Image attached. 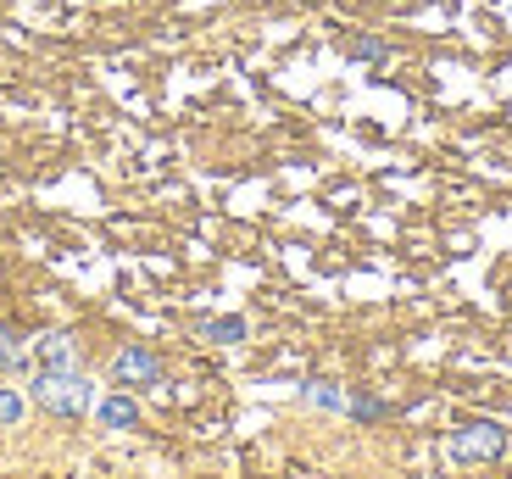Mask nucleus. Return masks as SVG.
<instances>
[{
    "label": "nucleus",
    "instance_id": "nucleus-1",
    "mask_svg": "<svg viewBox=\"0 0 512 479\" xmlns=\"http://www.w3.org/2000/svg\"><path fill=\"white\" fill-rule=\"evenodd\" d=\"M34 402L56 418H84L95 407V385L78 368H62V374H39L34 379Z\"/></svg>",
    "mask_w": 512,
    "mask_h": 479
},
{
    "label": "nucleus",
    "instance_id": "nucleus-2",
    "mask_svg": "<svg viewBox=\"0 0 512 479\" xmlns=\"http://www.w3.org/2000/svg\"><path fill=\"white\" fill-rule=\"evenodd\" d=\"M501 452H507V429L485 424V418H479V424H462L457 435H451V457H457V463H490V457H501Z\"/></svg>",
    "mask_w": 512,
    "mask_h": 479
},
{
    "label": "nucleus",
    "instance_id": "nucleus-3",
    "mask_svg": "<svg viewBox=\"0 0 512 479\" xmlns=\"http://www.w3.org/2000/svg\"><path fill=\"white\" fill-rule=\"evenodd\" d=\"M112 379L117 385H156V379H162V363H156L145 346H128V351H117Z\"/></svg>",
    "mask_w": 512,
    "mask_h": 479
},
{
    "label": "nucleus",
    "instance_id": "nucleus-4",
    "mask_svg": "<svg viewBox=\"0 0 512 479\" xmlns=\"http://www.w3.org/2000/svg\"><path fill=\"white\" fill-rule=\"evenodd\" d=\"M95 418H101V429H134L140 407H134V396H106V402H95Z\"/></svg>",
    "mask_w": 512,
    "mask_h": 479
},
{
    "label": "nucleus",
    "instance_id": "nucleus-5",
    "mask_svg": "<svg viewBox=\"0 0 512 479\" xmlns=\"http://www.w3.org/2000/svg\"><path fill=\"white\" fill-rule=\"evenodd\" d=\"M73 368V340L67 335H45L39 340V374H62Z\"/></svg>",
    "mask_w": 512,
    "mask_h": 479
},
{
    "label": "nucleus",
    "instance_id": "nucleus-6",
    "mask_svg": "<svg viewBox=\"0 0 512 479\" xmlns=\"http://www.w3.org/2000/svg\"><path fill=\"white\" fill-rule=\"evenodd\" d=\"M206 340H218V346H234V340H245V318H212V324H201Z\"/></svg>",
    "mask_w": 512,
    "mask_h": 479
},
{
    "label": "nucleus",
    "instance_id": "nucleus-7",
    "mask_svg": "<svg viewBox=\"0 0 512 479\" xmlns=\"http://www.w3.org/2000/svg\"><path fill=\"white\" fill-rule=\"evenodd\" d=\"M23 413H28V402L17 396V390L0 385V429H17V424H23Z\"/></svg>",
    "mask_w": 512,
    "mask_h": 479
},
{
    "label": "nucleus",
    "instance_id": "nucleus-8",
    "mask_svg": "<svg viewBox=\"0 0 512 479\" xmlns=\"http://www.w3.org/2000/svg\"><path fill=\"white\" fill-rule=\"evenodd\" d=\"M307 402L312 407H329V413H334V407H346V396H340L329 379H318V385H307Z\"/></svg>",
    "mask_w": 512,
    "mask_h": 479
},
{
    "label": "nucleus",
    "instance_id": "nucleus-9",
    "mask_svg": "<svg viewBox=\"0 0 512 479\" xmlns=\"http://www.w3.org/2000/svg\"><path fill=\"white\" fill-rule=\"evenodd\" d=\"M351 56H357V62H379L384 45H379V39H351Z\"/></svg>",
    "mask_w": 512,
    "mask_h": 479
},
{
    "label": "nucleus",
    "instance_id": "nucleus-10",
    "mask_svg": "<svg viewBox=\"0 0 512 479\" xmlns=\"http://www.w3.org/2000/svg\"><path fill=\"white\" fill-rule=\"evenodd\" d=\"M23 363V351L12 346V335H0V368H17Z\"/></svg>",
    "mask_w": 512,
    "mask_h": 479
},
{
    "label": "nucleus",
    "instance_id": "nucleus-11",
    "mask_svg": "<svg viewBox=\"0 0 512 479\" xmlns=\"http://www.w3.org/2000/svg\"><path fill=\"white\" fill-rule=\"evenodd\" d=\"M351 413H357V418H379V413H384V407H379V402H373V396H357V402H351Z\"/></svg>",
    "mask_w": 512,
    "mask_h": 479
}]
</instances>
